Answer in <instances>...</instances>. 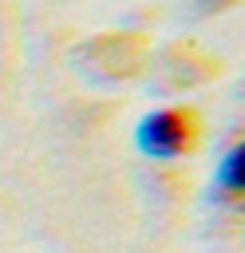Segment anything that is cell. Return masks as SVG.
Wrapping results in <instances>:
<instances>
[{
    "instance_id": "obj_1",
    "label": "cell",
    "mask_w": 245,
    "mask_h": 253,
    "mask_svg": "<svg viewBox=\"0 0 245 253\" xmlns=\"http://www.w3.org/2000/svg\"><path fill=\"white\" fill-rule=\"evenodd\" d=\"M134 142L146 158H178L190 142V119L182 111H154L138 123L134 130Z\"/></svg>"
},
{
    "instance_id": "obj_2",
    "label": "cell",
    "mask_w": 245,
    "mask_h": 253,
    "mask_svg": "<svg viewBox=\"0 0 245 253\" xmlns=\"http://www.w3.org/2000/svg\"><path fill=\"white\" fill-rule=\"evenodd\" d=\"M241 162H245V146H241V142H233V146L221 154L217 170H213V186H217V194H221V198H229V202L241 194Z\"/></svg>"
}]
</instances>
